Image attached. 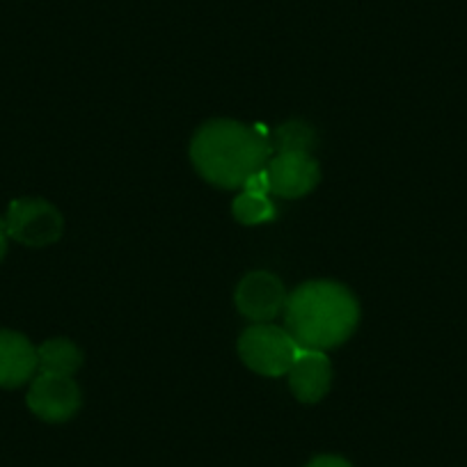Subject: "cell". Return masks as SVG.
<instances>
[{"mask_svg": "<svg viewBox=\"0 0 467 467\" xmlns=\"http://www.w3.org/2000/svg\"><path fill=\"white\" fill-rule=\"evenodd\" d=\"M307 467H350V462L339 456H318Z\"/></svg>", "mask_w": 467, "mask_h": 467, "instance_id": "cell-14", "label": "cell"}, {"mask_svg": "<svg viewBox=\"0 0 467 467\" xmlns=\"http://www.w3.org/2000/svg\"><path fill=\"white\" fill-rule=\"evenodd\" d=\"M37 371V348L24 335L0 330V388H19Z\"/></svg>", "mask_w": 467, "mask_h": 467, "instance_id": "cell-9", "label": "cell"}, {"mask_svg": "<svg viewBox=\"0 0 467 467\" xmlns=\"http://www.w3.org/2000/svg\"><path fill=\"white\" fill-rule=\"evenodd\" d=\"M191 159L197 172L218 188H241L271 159L266 129L234 119H213L192 138Z\"/></svg>", "mask_w": 467, "mask_h": 467, "instance_id": "cell-1", "label": "cell"}, {"mask_svg": "<svg viewBox=\"0 0 467 467\" xmlns=\"http://www.w3.org/2000/svg\"><path fill=\"white\" fill-rule=\"evenodd\" d=\"M289 388L303 403H317L330 389L332 369L326 350L300 348L289 369Z\"/></svg>", "mask_w": 467, "mask_h": 467, "instance_id": "cell-8", "label": "cell"}, {"mask_svg": "<svg viewBox=\"0 0 467 467\" xmlns=\"http://www.w3.org/2000/svg\"><path fill=\"white\" fill-rule=\"evenodd\" d=\"M7 250V229H5V220H0V259L5 257Z\"/></svg>", "mask_w": 467, "mask_h": 467, "instance_id": "cell-15", "label": "cell"}, {"mask_svg": "<svg viewBox=\"0 0 467 467\" xmlns=\"http://www.w3.org/2000/svg\"><path fill=\"white\" fill-rule=\"evenodd\" d=\"M286 332L300 348L327 350L344 344L360 321L358 298L344 285L332 280H314L300 285L286 298Z\"/></svg>", "mask_w": 467, "mask_h": 467, "instance_id": "cell-2", "label": "cell"}, {"mask_svg": "<svg viewBox=\"0 0 467 467\" xmlns=\"http://www.w3.org/2000/svg\"><path fill=\"white\" fill-rule=\"evenodd\" d=\"M62 215L51 202L37 197H21L12 202L5 215L7 236L30 248H44L62 236Z\"/></svg>", "mask_w": 467, "mask_h": 467, "instance_id": "cell-4", "label": "cell"}, {"mask_svg": "<svg viewBox=\"0 0 467 467\" xmlns=\"http://www.w3.org/2000/svg\"><path fill=\"white\" fill-rule=\"evenodd\" d=\"M234 218L241 224H262L268 220H275V206L268 200V195H257V192L244 191L232 204Z\"/></svg>", "mask_w": 467, "mask_h": 467, "instance_id": "cell-11", "label": "cell"}, {"mask_svg": "<svg viewBox=\"0 0 467 467\" xmlns=\"http://www.w3.org/2000/svg\"><path fill=\"white\" fill-rule=\"evenodd\" d=\"M314 129L305 122H286L275 131L277 154L285 151H309L314 145Z\"/></svg>", "mask_w": 467, "mask_h": 467, "instance_id": "cell-12", "label": "cell"}, {"mask_svg": "<svg viewBox=\"0 0 467 467\" xmlns=\"http://www.w3.org/2000/svg\"><path fill=\"white\" fill-rule=\"evenodd\" d=\"M285 285L273 273L254 271L248 273L236 286V307L245 318L257 323H268L285 309L286 305Z\"/></svg>", "mask_w": 467, "mask_h": 467, "instance_id": "cell-5", "label": "cell"}, {"mask_svg": "<svg viewBox=\"0 0 467 467\" xmlns=\"http://www.w3.org/2000/svg\"><path fill=\"white\" fill-rule=\"evenodd\" d=\"M298 350V341L286 332V327L271 326V323L250 326L239 339L241 360L248 369L262 376L289 374Z\"/></svg>", "mask_w": 467, "mask_h": 467, "instance_id": "cell-3", "label": "cell"}, {"mask_svg": "<svg viewBox=\"0 0 467 467\" xmlns=\"http://www.w3.org/2000/svg\"><path fill=\"white\" fill-rule=\"evenodd\" d=\"M271 192L277 197H303L317 188L321 168L309 151H285L266 165Z\"/></svg>", "mask_w": 467, "mask_h": 467, "instance_id": "cell-7", "label": "cell"}, {"mask_svg": "<svg viewBox=\"0 0 467 467\" xmlns=\"http://www.w3.org/2000/svg\"><path fill=\"white\" fill-rule=\"evenodd\" d=\"M244 188L248 192H257V195H268V192H271V183H268L266 168L259 170V172H254L253 177L244 183Z\"/></svg>", "mask_w": 467, "mask_h": 467, "instance_id": "cell-13", "label": "cell"}, {"mask_svg": "<svg viewBox=\"0 0 467 467\" xmlns=\"http://www.w3.org/2000/svg\"><path fill=\"white\" fill-rule=\"evenodd\" d=\"M83 365V353L69 339H48L37 348L39 374L74 376Z\"/></svg>", "mask_w": 467, "mask_h": 467, "instance_id": "cell-10", "label": "cell"}, {"mask_svg": "<svg viewBox=\"0 0 467 467\" xmlns=\"http://www.w3.org/2000/svg\"><path fill=\"white\" fill-rule=\"evenodd\" d=\"M28 408L44 421H67L78 412L80 389L71 376L39 374L28 392Z\"/></svg>", "mask_w": 467, "mask_h": 467, "instance_id": "cell-6", "label": "cell"}]
</instances>
